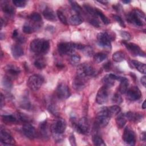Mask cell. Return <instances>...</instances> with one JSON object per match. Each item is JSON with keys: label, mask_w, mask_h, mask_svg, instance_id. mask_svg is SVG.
<instances>
[{"label": "cell", "mask_w": 146, "mask_h": 146, "mask_svg": "<svg viewBox=\"0 0 146 146\" xmlns=\"http://www.w3.org/2000/svg\"><path fill=\"white\" fill-rule=\"evenodd\" d=\"M30 47V50L35 54H46L50 48V43L44 39H35L31 42Z\"/></svg>", "instance_id": "6da1fadb"}, {"label": "cell", "mask_w": 146, "mask_h": 146, "mask_svg": "<svg viewBox=\"0 0 146 146\" xmlns=\"http://www.w3.org/2000/svg\"><path fill=\"white\" fill-rule=\"evenodd\" d=\"M145 18L144 13L139 9H135L129 13L127 17V20L131 23H133L139 26L143 25L142 19Z\"/></svg>", "instance_id": "7a4b0ae2"}, {"label": "cell", "mask_w": 146, "mask_h": 146, "mask_svg": "<svg viewBox=\"0 0 146 146\" xmlns=\"http://www.w3.org/2000/svg\"><path fill=\"white\" fill-rule=\"evenodd\" d=\"M44 82V78L40 75L34 74L30 76L27 82V86L33 91L38 90Z\"/></svg>", "instance_id": "3957f363"}, {"label": "cell", "mask_w": 146, "mask_h": 146, "mask_svg": "<svg viewBox=\"0 0 146 146\" xmlns=\"http://www.w3.org/2000/svg\"><path fill=\"white\" fill-rule=\"evenodd\" d=\"M110 118L111 117L108 113L107 107H104L102 108L97 114L95 123L100 127H104L108 124Z\"/></svg>", "instance_id": "277c9868"}, {"label": "cell", "mask_w": 146, "mask_h": 146, "mask_svg": "<svg viewBox=\"0 0 146 146\" xmlns=\"http://www.w3.org/2000/svg\"><path fill=\"white\" fill-rule=\"evenodd\" d=\"M95 74V70L93 67L87 63L80 64L77 69V75L80 77L86 78L93 75Z\"/></svg>", "instance_id": "5b68a950"}, {"label": "cell", "mask_w": 146, "mask_h": 146, "mask_svg": "<svg viewBox=\"0 0 146 146\" xmlns=\"http://www.w3.org/2000/svg\"><path fill=\"white\" fill-rule=\"evenodd\" d=\"M76 130L80 133L87 134L90 131V125L88 119L86 117H82L77 123H74Z\"/></svg>", "instance_id": "8992f818"}, {"label": "cell", "mask_w": 146, "mask_h": 146, "mask_svg": "<svg viewBox=\"0 0 146 146\" xmlns=\"http://www.w3.org/2000/svg\"><path fill=\"white\" fill-rule=\"evenodd\" d=\"M123 140L128 145H134L136 143V136L134 132L128 127H127L123 134Z\"/></svg>", "instance_id": "52a82bcc"}, {"label": "cell", "mask_w": 146, "mask_h": 146, "mask_svg": "<svg viewBox=\"0 0 146 146\" xmlns=\"http://www.w3.org/2000/svg\"><path fill=\"white\" fill-rule=\"evenodd\" d=\"M0 140L2 143L6 145H14L15 143L10 132L2 127L0 129Z\"/></svg>", "instance_id": "ba28073f"}, {"label": "cell", "mask_w": 146, "mask_h": 146, "mask_svg": "<svg viewBox=\"0 0 146 146\" xmlns=\"http://www.w3.org/2000/svg\"><path fill=\"white\" fill-rule=\"evenodd\" d=\"M123 44H124V46H125V47L133 54L135 55H137V56H145V52L140 48V47L133 43H129L127 42L125 40L123 41Z\"/></svg>", "instance_id": "9c48e42d"}, {"label": "cell", "mask_w": 146, "mask_h": 146, "mask_svg": "<svg viewBox=\"0 0 146 146\" xmlns=\"http://www.w3.org/2000/svg\"><path fill=\"white\" fill-rule=\"evenodd\" d=\"M108 88L106 86L102 87L98 91L96 101L97 103L99 104H103L106 103L108 101Z\"/></svg>", "instance_id": "30bf717a"}, {"label": "cell", "mask_w": 146, "mask_h": 146, "mask_svg": "<svg viewBox=\"0 0 146 146\" xmlns=\"http://www.w3.org/2000/svg\"><path fill=\"white\" fill-rule=\"evenodd\" d=\"M66 128V123L62 118L59 119L51 127L52 133H55L56 135L62 134L65 131Z\"/></svg>", "instance_id": "8fae6325"}, {"label": "cell", "mask_w": 146, "mask_h": 146, "mask_svg": "<svg viewBox=\"0 0 146 146\" xmlns=\"http://www.w3.org/2000/svg\"><path fill=\"white\" fill-rule=\"evenodd\" d=\"M75 49V43L71 42H62L58 45V50L60 54H70Z\"/></svg>", "instance_id": "7c38bea8"}, {"label": "cell", "mask_w": 146, "mask_h": 146, "mask_svg": "<svg viewBox=\"0 0 146 146\" xmlns=\"http://www.w3.org/2000/svg\"><path fill=\"white\" fill-rule=\"evenodd\" d=\"M56 94L60 99H66L71 95L68 87L64 83H60L56 88Z\"/></svg>", "instance_id": "4fadbf2b"}, {"label": "cell", "mask_w": 146, "mask_h": 146, "mask_svg": "<svg viewBox=\"0 0 146 146\" xmlns=\"http://www.w3.org/2000/svg\"><path fill=\"white\" fill-rule=\"evenodd\" d=\"M97 39L99 44L104 48H111V44L109 36L107 32H102L98 34Z\"/></svg>", "instance_id": "5bb4252c"}, {"label": "cell", "mask_w": 146, "mask_h": 146, "mask_svg": "<svg viewBox=\"0 0 146 146\" xmlns=\"http://www.w3.org/2000/svg\"><path fill=\"white\" fill-rule=\"evenodd\" d=\"M127 98L131 101H136L141 96V93L139 88L136 86H133L127 90Z\"/></svg>", "instance_id": "9a60e30c"}, {"label": "cell", "mask_w": 146, "mask_h": 146, "mask_svg": "<svg viewBox=\"0 0 146 146\" xmlns=\"http://www.w3.org/2000/svg\"><path fill=\"white\" fill-rule=\"evenodd\" d=\"M22 131L24 135L30 139H33L36 136V131L35 128L29 123H26L22 127Z\"/></svg>", "instance_id": "2e32d148"}, {"label": "cell", "mask_w": 146, "mask_h": 146, "mask_svg": "<svg viewBox=\"0 0 146 146\" xmlns=\"http://www.w3.org/2000/svg\"><path fill=\"white\" fill-rule=\"evenodd\" d=\"M85 78L83 77H80L79 76H76V77L74 79L72 85L74 88L77 90L80 91L82 90L85 86Z\"/></svg>", "instance_id": "e0dca14e"}, {"label": "cell", "mask_w": 146, "mask_h": 146, "mask_svg": "<svg viewBox=\"0 0 146 146\" xmlns=\"http://www.w3.org/2000/svg\"><path fill=\"white\" fill-rule=\"evenodd\" d=\"M125 115V117L129 121H134V122H138L142 120L143 117V115L142 113H135L133 112H128Z\"/></svg>", "instance_id": "ac0fdd59"}, {"label": "cell", "mask_w": 146, "mask_h": 146, "mask_svg": "<svg viewBox=\"0 0 146 146\" xmlns=\"http://www.w3.org/2000/svg\"><path fill=\"white\" fill-rule=\"evenodd\" d=\"M11 51L13 56L15 58H19V57L22 56V55H23V54H24V51H23V48L18 44H13L11 46Z\"/></svg>", "instance_id": "d6986e66"}, {"label": "cell", "mask_w": 146, "mask_h": 146, "mask_svg": "<svg viewBox=\"0 0 146 146\" xmlns=\"http://www.w3.org/2000/svg\"><path fill=\"white\" fill-rule=\"evenodd\" d=\"M43 15L44 17L49 21H55L56 20V15L54 11L50 8L46 7L43 11Z\"/></svg>", "instance_id": "ffe728a7"}, {"label": "cell", "mask_w": 146, "mask_h": 146, "mask_svg": "<svg viewBox=\"0 0 146 146\" xmlns=\"http://www.w3.org/2000/svg\"><path fill=\"white\" fill-rule=\"evenodd\" d=\"M5 70L7 74L12 76H17L21 72L20 69L18 67L11 64L7 65L5 68Z\"/></svg>", "instance_id": "44dd1931"}, {"label": "cell", "mask_w": 146, "mask_h": 146, "mask_svg": "<svg viewBox=\"0 0 146 146\" xmlns=\"http://www.w3.org/2000/svg\"><path fill=\"white\" fill-rule=\"evenodd\" d=\"M120 84L119 86V92L121 94H125L126 93L127 90H128V87L129 85V81L127 78L125 77H122L121 79L120 80Z\"/></svg>", "instance_id": "7402d4cb"}, {"label": "cell", "mask_w": 146, "mask_h": 146, "mask_svg": "<svg viewBox=\"0 0 146 146\" xmlns=\"http://www.w3.org/2000/svg\"><path fill=\"white\" fill-rule=\"evenodd\" d=\"M127 122V118L124 113H120L116 119V123L119 128H122L124 127Z\"/></svg>", "instance_id": "603a6c76"}, {"label": "cell", "mask_w": 146, "mask_h": 146, "mask_svg": "<svg viewBox=\"0 0 146 146\" xmlns=\"http://www.w3.org/2000/svg\"><path fill=\"white\" fill-rule=\"evenodd\" d=\"M132 65L135 67L142 74H145L146 72V66L144 63L137 60H132Z\"/></svg>", "instance_id": "cb8c5ba5"}, {"label": "cell", "mask_w": 146, "mask_h": 146, "mask_svg": "<svg viewBox=\"0 0 146 146\" xmlns=\"http://www.w3.org/2000/svg\"><path fill=\"white\" fill-rule=\"evenodd\" d=\"M1 8L2 11L7 15H11L14 14L15 13L14 8L11 5L7 3L4 2L3 3H2L1 5Z\"/></svg>", "instance_id": "d4e9b609"}, {"label": "cell", "mask_w": 146, "mask_h": 146, "mask_svg": "<svg viewBox=\"0 0 146 146\" xmlns=\"http://www.w3.org/2000/svg\"><path fill=\"white\" fill-rule=\"evenodd\" d=\"M107 111L110 117L116 116L120 112L121 108L119 106H112L110 107H107Z\"/></svg>", "instance_id": "484cf974"}, {"label": "cell", "mask_w": 146, "mask_h": 146, "mask_svg": "<svg viewBox=\"0 0 146 146\" xmlns=\"http://www.w3.org/2000/svg\"><path fill=\"white\" fill-rule=\"evenodd\" d=\"M125 55L121 51H117L112 55V59L116 62H120L125 59Z\"/></svg>", "instance_id": "4316f807"}, {"label": "cell", "mask_w": 146, "mask_h": 146, "mask_svg": "<svg viewBox=\"0 0 146 146\" xmlns=\"http://www.w3.org/2000/svg\"><path fill=\"white\" fill-rule=\"evenodd\" d=\"M39 129L40 134L44 137H47L48 136V126L46 121L40 123L39 126Z\"/></svg>", "instance_id": "83f0119b"}, {"label": "cell", "mask_w": 146, "mask_h": 146, "mask_svg": "<svg viewBox=\"0 0 146 146\" xmlns=\"http://www.w3.org/2000/svg\"><path fill=\"white\" fill-rule=\"evenodd\" d=\"M83 22L82 18L78 14L72 15L70 18V23L73 26H78Z\"/></svg>", "instance_id": "f1b7e54d"}, {"label": "cell", "mask_w": 146, "mask_h": 146, "mask_svg": "<svg viewBox=\"0 0 146 146\" xmlns=\"http://www.w3.org/2000/svg\"><path fill=\"white\" fill-rule=\"evenodd\" d=\"M114 80H113L108 75H106L105 76H104L103 80H102V82H103V83L104 84V86H106V87H107L108 88H110V87H112L113 85H114Z\"/></svg>", "instance_id": "f546056e"}, {"label": "cell", "mask_w": 146, "mask_h": 146, "mask_svg": "<svg viewBox=\"0 0 146 146\" xmlns=\"http://www.w3.org/2000/svg\"><path fill=\"white\" fill-rule=\"evenodd\" d=\"M95 12H96V15H98L100 19H102V21H103V22L106 24V25H108L109 23H110V20L108 19V18L103 13V12L99 10L98 9H95Z\"/></svg>", "instance_id": "4dcf8cb0"}, {"label": "cell", "mask_w": 146, "mask_h": 146, "mask_svg": "<svg viewBox=\"0 0 146 146\" xmlns=\"http://www.w3.org/2000/svg\"><path fill=\"white\" fill-rule=\"evenodd\" d=\"M107 58V55L103 52H98L94 56V59L96 63H101Z\"/></svg>", "instance_id": "1f68e13d"}, {"label": "cell", "mask_w": 146, "mask_h": 146, "mask_svg": "<svg viewBox=\"0 0 146 146\" xmlns=\"http://www.w3.org/2000/svg\"><path fill=\"white\" fill-rule=\"evenodd\" d=\"M34 64L35 67H36L38 69H43L46 66V63L45 60L42 58H38L36 59L34 63Z\"/></svg>", "instance_id": "d6a6232c"}, {"label": "cell", "mask_w": 146, "mask_h": 146, "mask_svg": "<svg viewBox=\"0 0 146 146\" xmlns=\"http://www.w3.org/2000/svg\"><path fill=\"white\" fill-rule=\"evenodd\" d=\"M92 141L95 145L96 146H105L106 144L104 140L98 135H94L92 137Z\"/></svg>", "instance_id": "836d02e7"}, {"label": "cell", "mask_w": 146, "mask_h": 146, "mask_svg": "<svg viewBox=\"0 0 146 146\" xmlns=\"http://www.w3.org/2000/svg\"><path fill=\"white\" fill-rule=\"evenodd\" d=\"M2 85L5 88L10 89L13 85L10 78L9 76H4L2 79Z\"/></svg>", "instance_id": "e575fe53"}, {"label": "cell", "mask_w": 146, "mask_h": 146, "mask_svg": "<svg viewBox=\"0 0 146 146\" xmlns=\"http://www.w3.org/2000/svg\"><path fill=\"white\" fill-rule=\"evenodd\" d=\"M2 119L3 121L6 123H15L17 120L16 118L11 115H2Z\"/></svg>", "instance_id": "d590c367"}, {"label": "cell", "mask_w": 146, "mask_h": 146, "mask_svg": "<svg viewBox=\"0 0 146 146\" xmlns=\"http://www.w3.org/2000/svg\"><path fill=\"white\" fill-rule=\"evenodd\" d=\"M57 16L58 17V18L59 19V20L61 21V22L66 25H68V22H67V19L66 17V16L64 15V14L60 11V10H58L57 11Z\"/></svg>", "instance_id": "8d00e7d4"}, {"label": "cell", "mask_w": 146, "mask_h": 146, "mask_svg": "<svg viewBox=\"0 0 146 146\" xmlns=\"http://www.w3.org/2000/svg\"><path fill=\"white\" fill-rule=\"evenodd\" d=\"M80 61V56L78 54H73L70 58V62L73 65H77Z\"/></svg>", "instance_id": "74e56055"}, {"label": "cell", "mask_w": 146, "mask_h": 146, "mask_svg": "<svg viewBox=\"0 0 146 146\" xmlns=\"http://www.w3.org/2000/svg\"><path fill=\"white\" fill-rule=\"evenodd\" d=\"M29 18L30 19L35 22H39L42 21V17L38 13H33L30 16Z\"/></svg>", "instance_id": "f35d334b"}, {"label": "cell", "mask_w": 146, "mask_h": 146, "mask_svg": "<svg viewBox=\"0 0 146 146\" xmlns=\"http://www.w3.org/2000/svg\"><path fill=\"white\" fill-rule=\"evenodd\" d=\"M112 101L113 103L116 104H120L123 102V99L121 96L119 94H115L112 98Z\"/></svg>", "instance_id": "ab89813d"}, {"label": "cell", "mask_w": 146, "mask_h": 146, "mask_svg": "<svg viewBox=\"0 0 146 146\" xmlns=\"http://www.w3.org/2000/svg\"><path fill=\"white\" fill-rule=\"evenodd\" d=\"M70 3H71V5L72 6V9L75 11H76L78 13H80L82 11V7L76 2H75V1H70Z\"/></svg>", "instance_id": "60d3db41"}, {"label": "cell", "mask_w": 146, "mask_h": 146, "mask_svg": "<svg viewBox=\"0 0 146 146\" xmlns=\"http://www.w3.org/2000/svg\"><path fill=\"white\" fill-rule=\"evenodd\" d=\"M84 9H86V10L90 13L91 15H93V16H96V12H95V9H94L92 7L90 6V5H87V4H85L84 6Z\"/></svg>", "instance_id": "b9f144b4"}, {"label": "cell", "mask_w": 146, "mask_h": 146, "mask_svg": "<svg viewBox=\"0 0 146 146\" xmlns=\"http://www.w3.org/2000/svg\"><path fill=\"white\" fill-rule=\"evenodd\" d=\"M23 31L26 34H31L34 31V27L29 25H25L23 27Z\"/></svg>", "instance_id": "7bdbcfd3"}, {"label": "cell", "mask_w": 146, "mask_h": 146, "mask_svg": "<svg viewBox=\"0 0 146 146\" xmlns=\"http://www.w3.org/2000/svg\"><path fill=\"white\" fill-rule=\"evenodd\" d=\"M13 4L18 7H23L26 5V1L23 0H14L13 1Z\"/></svg>", "instance_id": "ee69618b"}, {"label": "cell", "mask_w": 146, "mask_h": 146, "mask_svg": "<svg viewBox=\"0 0 146 146\" xmlns=\"http://www.w3.org/2000/svg\"><path fill=\"white\" fill-rule=\"evenodd\" d=\"M21 106L24 109H29L30 108V103L26 98H25L22 100Z\"/></svg>", "instance_id": "f6af8a7d"}, {"label": "cell", "mask_w": 146, "mask_h": 146, "mask_svg": "<svg viewBox=\"0 0 146 146\" xmlns=\"http://www.w3.org/2000/svg\"><path fill=\"white\" fill-rule=\"evenodd\" d=\"M120 36L126 40H129L131 39V35L127 31H121L120 32Z\"/></svg>", "instance_id": "bcb514c9"}, {"label": "cell", "mask_w": 146, "mask_h": 146, "mask_svg": "<svg viewBox=\"0 0 146 146\" xmlns=\"http://www.w3.org/2000/svg\"><path fill=\"white\" fill-rule=\"evenodd\" d=\"M82 51H83L86 55H87V56H91L93 54V50L92 48H91L88 46H85L84 48Z\"/></svg>", "instance_id": "7dc6e473"}, {"label": "cell", "mask_w": 146, "mask_h": 146, "mask_svg": "<svg viewBox=\"0 0 146 146\" xmlns=\"http://www.w3.org/2000/svg\"><path fill=\"white\" fill-rule=\"evenodd\" d=\"M18 116L19 119L22 121H23L26 123H28L30 121V119L29 118L28 116H27L26 115H25L24 113H19L18 114Z\"/></svg>", "instance_id": "c3c4849f"}, {"label": "cell", "mask_w": 146, "mask_h": 146, "mask_svg": "<svg viewBox=\"0 0 146 146\" xmlns=\"http://www.w3.org/2000/svg\"><path fill=\"white\" fill-rule=\"evenodd\" d=\"M113 17L114 19L119 23V25H120L121 26H122V27H125V23H124L123 20L122 19V18H121L120 16L117 15H113Z\"/></svg>", "instance_id": "681fc988"}, {"label": "cell", "mask_w": 146, "mask_h": 146, "mask_svg": "<svg viewBox=\"0 0 146 146\" xmlns=\"http://www.w3.org/2000/svg\"><path fill=\"white\" fill-rule=\"evenodd\" d=\"M69 141L70 143V144L72 146H76V140H75V138L74 136V134H71V135L69 137Z\"/></svg>", "instance_id": "f907efd6"}, {"label": "cell", "mask_w": 146, "mask_h": 146, "mask_svg": "<svg viewBox=\"0 0 146 146\" xmlns=\"http://www.w3.org/2000/svg\"><path fill=\"white\" fill-rule=\"evenodd\" d=\"M90 23L93 25L94 26L96 27H99L100 26V24H99V22L96 20V19H91L90 21Z\"/></svg>", "instance_id": "816d5d0a"}, {"label": "cell", "mask_w": 146, "mask_h": 146, "mask_svg": "<svg viewBox=\"0 0 146 146\" xmlns=\"http://www.w3.org/2000/svg\"><path fill=\"white\" fill-rule=\"evenodd\" d=\"M111 68V64L110 62H108L107 63H106L104 65V68L106 71H110V69Z\"/></svg>", "instance_id": "f5cc1de1"}, {"label": "cell", "mask_w": 146, "mask_h": 146, "mask_svg": "<svg viewBox=\"0 0 146 146\" xmlns=\"http://www.w3.org/2000/svg\"><path fill=\"white\" fill-rule=\"evenodd\" d=\"M0 106H1V108L3 107L5 105V97L3 96V95L1 93V103H0Z\"/></svg>", "instance_id": "db71d44e"}, {"label": "cell", "mask_w": 146, "mask_h": 146, "mask_svg": "<svg viewBox=\"0 0 146 146\" xmlns=\"http://www.w3.org/2000/svg\"><path fill=\"white\" fill-rule=\"evenodd\" d=\"M141 83L142 84V85L144 87L146 86V76H143L141 78Z\"/></svg>", "instance_id": "11a10c76"}, {"label": "cell", "mask_w": 146, "mask_h": 146, "mask_svg": "<svg viewBox=\"0 0 146 146\" xmlns=\"http://www.w3.org/2000/svg\"><path fill=\"white\" fill-rule=\"evenodd\" d=\"M18 36V32L17 30H14L13 32V35H12V37L13 38H17Z\"/></svg>", "instance_id": "9f6ffc18"}, {"label": "cell", "mask_w": 146, "mask_h": 146, "mask_svg": "<svg viewBox=\"0 0 146 146\" xmlns=\"http://www.w3.org/2000/svg\"><path fill=\"white\" fill-rule=\"evenodd\" d=\"M17 40H18V42L19 43H23L25 42V38L22 36H20V37H17Z\"/></svg>", "instance_id": "6f0895ef"}, {"label": "cell", "mask_w": 146, "mask_h": 146, "mask_svg": "<svg viewBox=\"0 0 146 146\" xmlns=\"http://www.w3.org/2000/svg\"><path fill=\"white\" fill-rule=\"evenodd\" d=\"M141 140H143L144 141H145V134L144 132L141 135Z\"/></svg>", "instance_id": "680465c9"}, {"label": "cell", "mask_w": 146, "mask_h": 146, "mask_svg": "<svg viewBox=\"0 0 146 146\" xmlns=\"http://www.w3.org/2000/svg\"><path fill=\"white\" fill-rule=\"evenodd\" d=\"M3 23H4V21H3L2 18H1V29H2V27H3Z\"/></svg>", "instance_id": "91938a15"}, {"label": "cell", "mask_w": 146, "mask_h": 146, "mask_svg": "<svg viewBox=\"0 0 146 146\" xmlns=\"http://www.w3.org/2000/svg\"><path fill=\"white\" fill-rule=\"evenodd\" d=\"M142 108H143V109H145V108H146V105H145V102L144 101L143 103V104H142Z\"/></svg>", "instance_id": "94428289"}, {"label": "cell", "mask_w": 146, "mask_h": 146, "mask_svg": "<svg viewBox=\"0 0 146 146\" xmlns=\"http://www.w3.org/2000/svg\"><path fill=\"white\" fill-rule=\"evenodd\" d=\"M122 2L124 3H129L131 2V1H128V0H127V1H122Z\"/></svg>", "instance_id": "6125c7cd"}, {"label": "cell", "mask_w": 146, "mask_h": 146, "mask_svg": "<svg viewBox=\"0 0 146 146\" xmlns=\"http://www.w3.org/2000/svg\"><path fill=\"white\" fill-rule=\"evenodd\" d=\"M98 2H100V3H103V4H104V5L108 3V2H107V1H98Z\"/></svg>", "instance_id": "be15d7a7"}]
</instances>
